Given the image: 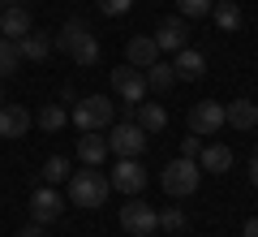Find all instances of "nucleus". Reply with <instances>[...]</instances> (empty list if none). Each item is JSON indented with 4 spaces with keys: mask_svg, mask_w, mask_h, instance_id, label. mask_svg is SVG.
<instances>
[{
    "mask_svg": "<svg viewBox=\"0 0 258 237\" xmlns=\"http://www.w3.org/2000/svg\"><path fill=\"white\" fill-rule=\"evenodd\" d=\"M120 228H125L129 237H155L159 211L151 207V203H142V199H129L125 207H120Z\"/></svg>",
    "mask_w": 258,
    "mask_h": 237,
    "instance_id": "6",
    "label": "nucleus"
},
{
    "mask_svg": "<svg viewBox=\"0 0 258 237\" xmlns=\"http://www.w3.org/2000/svg\"><path fill=\"white\" fill-rule=\"evenodd\" d=\"M9 5H18V0H0V9H9Z\"/></svg>",
    "mask_w": 258,
    "mask_h": 237,
    "instance_id": "33",
    "label": "nucleus"
},
{
    "mask_svg": "<svg viewBox=\"0 0 258 237\" xmlns=\"http://www.w3.org/2000/svg\"><path fill=\"white\" fill-rule=\"evenodd\" d=\"M43 181H47V185L69 181V160H64V155H52V160L43 164Z\"/></svg>",
    "mask_w": 258,
    "mask_h": 237,
    "instance_id": "25",
    "label": "nucleus"
},
{
    "mask_svg": "<svg viewBox=\"0 0 258 237\" xmlns=\"http://www.w3.org/2000/svg\"><path fill=\"white\" fill-rule=\"evenodd\" d=\"M249 185H254V190H258V155H254V160H249Z\"/></svg>",
    "mask_w": 258,
    "mask_h": 237,
    "instance_id": "32",
    "label": "nucleus"
},
{
    "mask_svg": "<svg viewBox=\"0 0 258 237\" xmlns=\"http://www.w3.org/2000/svg\"><path fill=\"white\" fill-rule=\"evenodd\" d=\"M108 181H112V190H120V194H129V199H134V194L147 185V168H142L138 160H116Z\"/></svg>",
    "mask_w": 258,
    "mask_h": 237,
    "instance_id": "9",
    "label": "nucleus"
},
{
    "mask_svg": "<svg viewBox=\"0 0 258 237\" xmlns=\"http://www.w3.org/2000/svg\"><path fill=\"white\" fill-rule=\"evenodd\" d=\"M142 78H147V91H155V95L172 91V82H176V73H172V65H168V61L147 65V69H142Z\"/></svg>",
    "mask_w": 258,
    "mask_h": 237,
    "instance_id": "20",
    "label": "nucleus"
},
{
    "mask_svg": "<svg viewBox=\"0 0 258 237\" xmlns=\"http://www.w3.org/2000/svg\"><path fill=\"white\" fill-rule=\"evenodd\" d=\"M134 121H138L147 134H159V129L168 125V112L159 108V104H134Z\"/></svg>",
    "mask_w": 258,
    "mask_h": 237,
    "instance_id": "21",
    "label": "nucleus"
},
{
    "mask_svg": "<svg viewBox=\"0 0 258 237\" xmlns=\"http://www.w3.org/2000/svg\"><path fill=\"white\" fill-rule=\"evenodd\" d=\"M215 0H176V9H181V18H207L211 13Z\"/></svg>",
    "mask_w": 258,
    "mask_h": 237,
    "instance_id": "27",
    "label": "nucleus"
},
{
    "mask_svg": "<svg viewBox=\"0 0 258 237\" xmlns=\"http://www.w3.org/2000/svg\"><path fill=\"white\" fill-rule=\"evenodd\" d=\"M224 125H232V129H254V125H258V104H254V100H232V104H224Z\"/></svg>",
    "mask_w": 258,
    "mask_h": 237,
    "instance_id": "17",
    "label": "nucleus"
},
{
    "mask_svg": "<svg viewBox=\"0 0 258 237\" xmlns=\"http://www.w3.org/2000/svg\"><path fill=\"white\" fill-rule=\"evenodd\" d=\"M241 237H258V216L245 220V228H241Z\"/></svg>",
    "mask_w": 258,
    "mask_h": 237,
    "instance_id": "31",
    "label": "nucleus"
},
{
    "mask_svg": "<svg viewBox=\"0 0 258 237\" xmlns=\"http://www.w3.org/2000/svg\"><path fill=\"white\" fill-rule=\"evenodd\" d=\"M0 104H5V86H0Z\"/></svg>",
    "mask_w": 258,
    "mask_h": 237,
    "instance_id": "34",
    "label": "nucleus"
},
{
    "mask_svg": "<svg viewBox=\"0 0 258 237\" xmlns=\"http://www.w3.org/2000/svg\"><path fill=\"white\" fill-rule=\"evenodd\" d=\"M108 151L116 155V160H138V155L147 151V129H142L138 121H120V125H112Z\"/></svg>",
    "mask_w": 258,
    "mask_h": 237,
    "instance_id": "5",
    "label": "nucleus"
},
{
    "mask_svg": "<svg viewBox=\"0 0 258 237\" xmlns=\"http://www.w3.org/2000/svg\"><path fill=\"white\" fill-rule=\"evenodd\" d=\"M112 194V181L103 173H95V168H86V173H69V203L82 211H95L103 207Z\"/></svg>",
    "mask_w": 258,
    "mask_h": 237,
    "instance_id": "1",
    "label": "nucleus"
},
{
    "mask_svg": "<svg viewBox=\"0 0 258 237\" xmlns=\"http://www.w3.org/2000/svg\"><path fill=\"white\" fill-rule=\"evenodd\" d=\"M198 151H203V138H198V134L181 138V155H185V160H198Z\"/></svg>",
    "mask_w": 258,
    "mask_h": 237,
    "instance_id": "29",
    "label": "nucleus"
},
{
    "mask_svg": "<svg viewBox=\"0 0 258 237\" xmlns=\"http://www.w3.org/2000/svg\"><path fill=\"white\" fill-rule=\"evenodd\" d=\"M30 30H35V22H30V13L22 9V5L0 9V35H5V39H13V43H18V39L30 35Z\"/></svg>",
    "mask_w": 258,
    "mask_h": 237,
    "instance_id": "13",
    "label": "nucleus"
},
{
    "mask_svg": "<svg viewBox=\"0 0 258 237\" xmlns=\"http://www.w3.org/2000/svg\"><path fill=\"white\" fill-rule=\"evenodd\" d=\"M112 91H116L125 104H142L147 100V78H142V69H134V65L112 69Z\"/></svg>",
    "mask_w": 258,
    "mask_h": 237,
    "instance_id": "8",
    "label": "nucleus"
},
{
    "mask_svg": "<svg viewBox=\"0 0 258 237\" xmlns=\"http://www.w3.org/2000/svg\"><path fill=\"white\" fill-rule=\"evenodd\" d=\"M254 138H258V125H254Z\"/></svg>",
    "mask_w": 258,
    "mask_h": 237,
    "instance_id": "35",
    "label": "nucleus"
},
{
    "mask_svg": "<svg viewBox=\"0 0 258 237\" xmlns=\"http://www.w3.org/2000/svg\"><path fill=\"white\" fill-rule=\"evenodd\" d=\"M112 112H116V104H112L108 95H86V100L78 104L74 112H69V121H74V129L91 134V129H103V125H112Z\"/></svg>",
    "mask_w": 258,
    "mask_h": 237,
    "instance_id": "4",
    "label": "nucleus"
},
{
    "mask_svg": "<svg viewBox=\"0 0 258 237\" xmlns=\"http://www.w3.org/2000/svg\"><path fill=\"white\" fill-rule=\"evenodd\" d=\"M159 228H168V233H185V228H189V216H185L181 207H168V211H159Z\"/></svg>",
    "mask_w": 258,
    "mask_h": 237,
    "instance_id": "26",
    "label": "nucleus"
},
{
    "mask_svg": "<svg viewBox=\"0 0 258 237\" xmlns=\"http://www.w3.org/2000/svg\"><path fill=\"white\" fill-rule=\"evenodd\" d=\"M47 52H52V39H47V35H35V30H30V35L18 39V56H22V61H43Z\"/></svg>",
    "mask_w": 258,
    "mask_h": 237,
    "instance_id": "22",
    "label": "nucleus"
},
{
    "mask_svg": "<svg viewBox=\"0 0 258 237\" xmlns=\"http://www.w3.org/2000/svg\"><path fill=\"white\" fill-rule=\"evenodd\" d=\"M56 43L74 56L78 65H95V61H99V39L91 35V26H86V22H64Z\"/></svg>",
    "mask_w": 258,
    "mask_h": 237,
    "instance_id": "2",
    "label": "nucleus"
},
{
    "mask_svg": "<svg viewBox=\"0 0 258 237\" xmlns=\"http://www.w3.org/2000/svg\"><path fill=\"white\" fill-rule=\"evenodd\" d=\"M18 65H22L18 43H13V39H0V82H5V78H13V73H18Z\"/></svg>",
    "mask_w": 258,
    "mask_h": 237,
    "instance_id": "24",
    "label": "nucleus"
},
{
    "mask_svg": "<svg viewBox=\"0 0 258 237\" xmlns=\"http://www.w3.org/2000/svg\"><path fill=\"white\" fill-rule=\"evenodd\" d=\"M198 168H203V173H228L232 168V151L224 143H203V151H198Z\"/></svg>",
    "mask_w": 258,
    "mask_h": 237,
    "instance_id": "16",
    "label": "nucleus"
},
{
    "mask_svg": "<svg viewBox=\"0 0 258 237\" xmlns=\"http://www.w3.org/2000/svg\"><path fill=\"white\" fill-rule=\"evenodd\" d=\"M129 5H134V0H99V9L108 13V18H120V13H129Z\"/></svg>",
    "mask_w": 258,
    "mask_h": 237,
    "instance_id": "28",
    "label": "nucleus"
},
{
    "mask_svg": "<svg viewBox=\"0 0 258 237\" xmlns=\"http://www.w3.org/2000/svg\"><path fill=\"white\" fill-rule=\"evenodd\" d=\"M159 181H164V190L172 194V199H189V194L198 190V181H203V168H198V160H185V155H176L172 164L159 173Z\"/></svg>",
    "mask_w": 258,
    "mask_h": 237,
    "instance_id": "3",
    "label": "nucleus"
},
{
    "mask_svg": "<svg viewBox=\"0 0 258 237\" xmlns=\"http://www.w3.org/2000/svg\"><path fill=\"white\" fill-rule=\"evenodd\" d=\"M125 56H129L134 69H147V65L159 61V48H155V39H151V35H134V39L125 43Z\"/></svg>",
    "mask_w": 258,
    "mask_h": 237,
    "instance_id": "18",
    "label": "nucleus"
},
{
    "mask_svg": "<svg viewBox=\"0 0 258 237\" xmlns=\"http://www.w3.org/2000/svg\"><path fill=\"white\" fill-rule=\"evenodd\" d=\"M185 125H189V134H198V138H215L224 129V104H215V100H198L189 108V117H185Z\"/></svg>",
    "mask_w": 258,
    "mask_h": 237,
    "instance_id": "7",
    "label": "nucleus"
},
{
    "mask_svg": "<svg viewBox=\"0 0 258 237\" xmlns=\"http://www.w3.org/2000/svg\"><path fill=\"white\" fill-rule=\"evenodd\" d=\"M151 39H155L159 52H181V48L189 43V26H185L181 18H164V22H159V30H155Z\"/></svg>",
    "mask_w": 258,
    "mask_h": 237,
    "instance_id": "12",
    "label": "nucleus"
},
{
    "mask_svg": "<svg viewBox=\"0 0 258 237\" xmlns=\"http://www.w3.org/2000/svg\"><path fill=\"white\" fill-rule=\"evenodd\" d=\"M35 121H39V129H43V134H60V129L69 125V112H64L60 104H43Z\"/></svg>",
    "mask_w": 258,
    "mask_h": 237,
    "instance_id": "23",
    "label": "nucleus"
},
{
    "mask_svg": "<svg viewBox=\"0 0 258 237\" xmlns=\"http://www.w3.org/2000/svg\"><path fill=\"white\" fill-rule=\"evenodd\" d=\"M78 160H82L86 168H99L103 160H108V138H103L99 129L82 134V138H78Z\"/></svg>",
    "mask_w": 258,
    "mask_h": 237,
    "instance_id": "15",
    "label": "nucleus"
},
{
    "mask_svg": "<svg viewBox=\"0 0 258 237\" xmlns=\"http://www.w3.org/2000/svg\"><path fill=\"white\" fill-rule=\"evenodd\" d=\"M60 211H64V199L52 185H39V190L30 194V220H35V224H52V220H60Z\"/></svg>",
    "mask_w": 258,
    "mask_h": 237,
    "instance_id": "10",
    "label": "nucleus"
},
{
    "mask_svg": "<svg viewBox=\"0 0 258 237\" xmlns=\"http://www.w3.org/2000/svg\"><path fill=\"white\" fill-rule=\"evenodd\" d=\"M18 237H43V224H26V228L18 233Z\"/></svg>",
    "mask_w": 258,
    "mask_h": 237,
    "instance_id": "30",
    "label": "nucleus"
},
{
    "mask_svg": "<svg viewBox=\"0 0 258 237\" xmlns=\"http://www.w3.org/2000/svg\"><path fill=\"white\" fill-rule=\"evenodd\" d=\"M172 73L181 78V82H198V78L207 73V56L198 52V48L185 43L181 52H172Z\"/></svg>",
    "mask_w": 258,
    "mask_h": 237,
    "instance_id": "11",
    "label": "nucleus"
},
{
    "mask_svg": "<svg viewBox=\"0 0 258 237\" xmlns=\"http://www.w3.org/2000/svg\"><path fill=\"white\" fill-rule=\"evenodd\" d=\"M30 112L22 104H0V138H26Z\"/></svg>",
    "mask_w": 258,
    "mask_h": 237,
    "instance_id": "14",
    "label": "nucleus"
},
{
    "mask_svg": "<svg viewBox=\"0 0 258 237\" xmlns=\"http://www.w3.org/2000/svg\"><path fill=\"white\" fill-rule=\"evenodd\" d=\"M211 18H215V26H220L224 35H237L241 22H245V18H241V5H237V0H215V5H211Z\"/></svg>",
    "mask_w": 258,
    "mask_h": 237,
    "instance_id": "19",
    "label": "nucleus"
}]
</instances>
